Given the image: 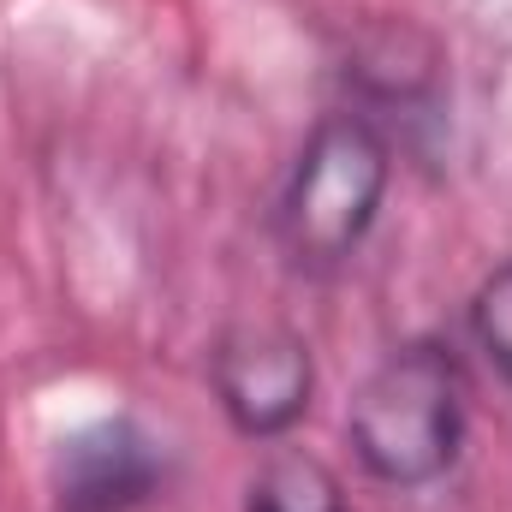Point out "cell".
Instances as JSON below:
<instances>
[{"instance_id": "6da1fadb", "label": "cell", "mask_w": 512, "mask_h": 512, "mask_svg": "<svg viewBox=\"0 0 512 512\" xmlns=\"http://www.w3.org/2000/svg\"><path fill=\"white\" fill-rule=\"evenodd\" d=\"M346 441L387 489H423L453 471L465 441V376L441 340L387 352L346 405Z\"/></svg>"}, {"instance_id": "7a4b0ae2", "label": "cell", "mask_w": 512, "mask_h": 512, "mask_svg": "<svg viewBox=\"0 0 512 512\" xmlns=\"http://www.w3.org/2000/svg\"><path fill=\"white\" fill-rule=\"evenodd\" d=\"M393 179V149L364 114H328L304 137L286 197H280V239L304 268H334L364 245L376 227Z\"/></svg>"}, {"instance_id": "52a82bcc", "label": "cell", "mask_w": 512, "mask_h": 512, "mask_svg": "<svg viewBox=\"0 0 512 512\" xmlns=\"http://www.w3.org/2000/svg\"><path fill=\"white\" fill-rule=\"evenodd\" d=\"M471 334H477L483 358L501 370V382L512 387V256L477 286V298H471Z\"/></svg>"}, {"instance_id": "8992f818", "label": "cell", "mask_w": 512, "mask_h": 512, "mask_svg": "<svg viewBox=\"0 0 512 512\" xmlns=\"http://www.w3.org/2000/svg\"><path fill=\"white\" fill-rule=\"evenodd\" d=\"M245 512H346V489L316 453L286 447L262 459V471L245 489Z\"/></svg>"}, {"instance_id": "277c9868", "label": "cell", "mask_w": 512, "mask_h": 512, "mask_svg": "<svg viewBox=\"0 0 512 512\" xmlns=\"http://www.w3.org/2000/svg\"><path fill=\"white\" fill-rule=\"evenodd\" d=\"M167 489V447L131 423L102 417L54 459V512H137Z\"/></svg>"}, {"instance_id": "3957f363", "label": "cell", "mask_w": 512, "mask_h": 512, "mask_svg": "<svg viewBox=\"0 0 512 512\" xmlns=\"http://www.w3.org/2000/svg\"><path fill=\"white\" fill-rule=\"evenodd\" d=\"M209 387L239 435L274 441L310 411L316 364H310L304 334L280 322H239L209 352Z\"/></svg>"}, {"instance_id": "5b68a950", "label": "cell", "mask_w": 512, "mask_h": 512, "mask_svg": "<svg viewBox=\"0 0 512 512\" xmlns=\"http://www.w3.org/2000/svg\"><path fill=\"white\" fill-rule=\"evenodd\" d=\"M346 78L370 96V102H387V108H411V102H429L435 78H441V48L411 30V24H376L358 48H352V66Z\"/></svg>"}]
</instances>
